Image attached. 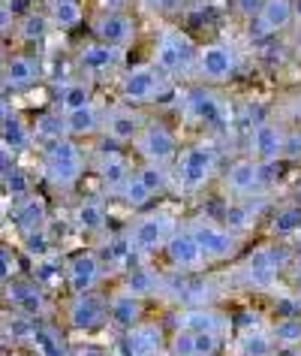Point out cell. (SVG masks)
Masks as SVG:
<instances>
[{
    "mask_svg": "<svg viewBox=\"0 0 301 356\" xmlns=\"http://www.w3.org/2000/svg\"><path fill=\"white\" fill-rule=\"evenodd\" d=\"M42 175L51 188L58 191H73L85 175V154L76 139H55L42 145Z\"/></svg>",
    "mask_w": 301,
    "mask_h": 356,
    "instance_id": "6da1fadb",
    "label": "cell"
},
{
    "mask_svg": "<svg viewBox=\"0 0 301 356\" xmlns=\"http://www.w3.org/2000/svg\"><path fill=\"white\" fill-rule=\"evenodd\" d=\"M172 166H175V178H178V184L184 191H199L217 175L220 151L214 142L199 139V142H193V145L181 148Z\"/></svg>",
    "mask_w": 301,
    "mask_h": 356,
    "instance_id": "7a4b0ae2",
    "label": "cell"
},
{
    "mask_svg": "<svg viewBox=\"0 0 301 356\" xmlns=\"http://www.w3.org/2000/svg\"><path fill=\"white\" fill-rule=\"evenodd\" d=\"M196 42H193L181 28H166L160 37H157L154 46V64L166 79L193 73V64H196Z\"/></svg>",
    "mask_w": 301,
    "mask_h": 356,
    "instance_id": "3957f363",
    "label": "cell"
},
{
    "mask_svg": "<svg viewBox=\"0 0 301 356\" xmlns=\"http://www.w3.org/2000/svg\"><path fill=\"white\" fill-rule=\"evenodd\" d=\"M132 148H136V154L141 157V163H157V166H166V169L175 163V157H178V151H181L178 133L160 118L145 121V127L139 130Z\"/></svg>",
    "mask_w": 301,
    "mask_h": 356,
    "instance_id": "277c9868",
    "label": "cell"
},
{
    "mask_svg": "<svg viewBox=\"0 0 301 356\" xmlns=\"http://www.w3.org/2000/svg\"><path fill=\"white\" fill-rule=\"evenodd\" d=\"M169 88V79H166L154 64H136L130 70H123L118 79V94L123 103L130 106H145L160 100Z\"/></svg>",
    "mask_w": 301,
    "mask_h": 356,
    "instance_id": "5b68a950",
    "label": "cell"
},
{
    "mask_svg": "<svg viewBox=\"0 0 301 356\" xmlns=\"http://www.w3.org/2000/svg\"><path fill=\"white\" fill-rule=\"evenodd\" d=\"M238 73V55L229 42H205L196 49L193 76L202 85H223Z\"/></svg>",
    "mask_w": 301,
    "mask_h": 356,
    "instance_id": "8992f818",
    "label": "cell"
},
{
    "mask_svg": "<svg viewBox=\"0 0 301 356\" xmlns=\"http://www.w3.org/2000/svg\"><path fill=\"white\" fill-rule=\"evenodd\" d=\"M175 227H178V220H175V215H169V211H145L136 224L130 227V245L136 254H157L163 251V245L169 242V236L175 233Z\"/></svg>",
    "mask_w": 301,
    "mask_h": 356,
    "instance_id": "52a82bcc",
    "label": "cell"
},
{
    "mask_svg": "<svg viewBox=\"0 0 301 356\" xmlns=\"http://www.w3.org/2000/svg\"><path fill=\"white\" fill-rule=\"evenodd\" d=\"M187 227L193 229V236H196L199 251L205 257V266L208 263H226L241 251V236L232 233V229H226L223 224H214V220H193Z\"/></svg>",
    "mask_w": 301,
    "mask_h": 356,
    "instance_id": "ba28073f",
    "label": "cell"
},
{
    "mask_svg": "<svg viewBox=\"0 0 301 356\" xmlns=\"http://www.w3.org/2000/svg\"><path fill=\"white\" fill-rule=\"evenodd\" d=\"M64 317L67 326L76 332H96L109 323V296L96 290L69 296V302L64 305Z\"/></svg>",
    "mask_w": 301,
    "mask_h": 356,
    "instance_id": "9c48e42d",
    "label": "cell"
},
{
    "mask_svg": "<svg viewBox=\"0 0 301 356\" xmlns=\"http://www.w3.org/2000/svg\"><path fill=\"white\" fill-rule=\"evenodd\" d=\"M3 296L10 302V308L22 317H31V320H46L51 314V302H49V293L40 281L33 278H12L3 284Z\"/></svg>",
    "mask_w": 301,
    "mask_h": 356,
    "instance_id": "30bf717a",
    "label": "cell"
},
{
    "mask_svg": "<svg viewBox=\"0 0 301 356\" xmlns=\"http://www.w3.org/2000/svg\"><path fill=\"white\" fill-rule=\"evenodd\" d=\"M91 33L94 40L109 42L114 49H127L136 42L139 22L130 10H96L91 19Z\"/></svg>",
    "mask_w": 301,
    "mask_h": 356,
    "instance_id": "8fae6325",
    "label": "cell"
},
{
    "mask_svg": "<svg viewBox=\"0 0 301 356\" xmlns=\"http://www.w3.org/2000/svg\"><path fill=\"white\" fill-rule=\"evenodd\" d=\"M289 263H292V251L286 245H262L247 257L241 272L253 287H268V284L277 278L280 269H289Z\"/></svg>",
    "mask_w": 301,
    "mask_h": 356,
    "instance_id": "7c38bea8",
    "label": "cell"
},
{
    "mask_svg": "<svg viewBox=\"0 0 301 356\" xmlns=\"http://www.w3.org/2000/svg\"><path fill=\"white\" fill-rule=\"evenodd\" d=\"M103 272H105V266H103V260H100V254H96V251H91V248H87V251H76L64 263V278H67L69 296L100 290Z\"/></svg>",
    "mask_w": 301,
    "mask_h": 356,
    "instance_id": "4fadbf2b",
    "label": "cell"
},
{
    "mask_svg": "<svg viewBox=\"0 0 301 356\" xmlns=\"http://www.w3.org/2000/svg\"><path fill=\"white\" fill-rule=\"evenodd\" d=\"M265 188V163H256L253 157H238L223 172V191L232 200L256 197Z\"/></svg>",
    "mask_w": 301,
    "mask_h": 356,
    "instance_id": "5bb4252c",
    "label": "cell"
},
{
    "mask_svg": "<svg viewBox=\"0 0 301 356\" xmlns=\"http://www.w3.org/2000/svg\"><path fill=\"white\" fill-rule=\"evenodd\" d=\"M145 115L139 112V106L118 103L112 109L103 112V133L112 145H132L139 136V130L145 127Z\"/></svg>",
    "mask_w": 301,
    "mask_h": 356,
    "instance_id": "9a60e30c",
    "label": "cell"
},
{
    "mask_svg": "<svg viewBox=\"0 0 301 356\" xmlns=\"http://www.w3.org/2000/svg\"><path fill=\"white\" fill-rule=\"evenodd\" d=\"M163 254L178 275H193V272L205 269V257H202L199 242H196V236H193L190 227H175L169 242L163 245Z\"/></svg>",
    "mask_w": 301,
    "mask_h": 356,
    "instance_id": "2e32d148",
    "label": "cell"
},
{
    "mask_svg": "<svg viewBox=\"0 0 301 356\" xmlns=\"http://www.w3.org/2000/svg\"><path fill=\"white\" fill-rule=\"evenodd\" d=\"M160 350H163V329L160 323H148V320H141L132 329H123L112 347L114 356H154Z\"/></svg>",
    "mask_w": 301,
    "mask_h": 356,
    "instance_id": "e0dca14e",
    "label": "cell"
},
{
    "mask_svg": "<svg viewBox=\"0 0 301 356\" xmlns=\"http://www.w3.org/2000/svg\"><path fill=\"white\" fill-rule=\"evenodd\" d=\"M40 79H42V64L37 55H31V51H12V55H6L0 88L22 94V91H31Z\"/></svg>",
    "mask_w": 301,
    "mask_h": 356,
    "instance_id": "ac0fdd59",
    "label": "cell"
},
{
    "mask_svg": "<svg viewBox=\"0 0 301 356\" xmlns=\"http://www.w3.org/2000/svg\"><path fill=\"white\" fill-rule=\"evenodd\" d=\"M121 60H123V49H114V46H109V42H100V40L85 42L76 55V64H78V70H82L85 79L109 76L121 67Z\"/></svg>",
    "mask_w": 301,
    "mask_h": 356,
    "instance_id": "d6986e66",
    "label": "cell"
},
{
    "mask_svg": "<svg viewBox=\"0 0 301 356\" xmlns=\"http://www.w3.org/2000/svg\"><path fill=\"white\" fill-rule=\"evenodd\" d=\"M292 0H262L256 15L250 19V40H265L274 37V33H283L292 28Z\"/></svg>",
    "mask_w": 301,
    "mask_h": 356,
    "instance_id": "ffe728a7",
    "label": "cell"
},
{
    "mask_svg": "<svg viewBox=\"0 0 301 356\" xmlns=\"http://www.w3.org/2000/svg\"><path fill=\"white\" fill-rule=\"evenodd\" d=\"M283 139H286V127L277 121H256L250 130V157L256 163H277L283 154Z\"/></svg>",
    "mask_w": 301,
    "mask_h": 356,
    "instance_id": "44dd1931",
    "label": "cell"
},
{
    "mask_svg": "<svg viewBox=\"0 0 301 356\" xmlns=\"http://www.w3.org/2000/svg\"><path fill=\"white\" fill-rule=\"evenodd\" d=\"M12 218H15V227H19L22 238L42 233V229H49V202L40 193H31V197L12 202Z\"/></svg>",
    "mask_w": 301,
    "mask_h": 356,
    "instance_id": "7402d4cb",
    "label": "cell"
},
{
    "mask_svg": "<svg viewBox=\"0 0 301 356\" xmlns=\"http://www.w3.org/2000/svg\"><path fill=\"white\" fill-rule=\"evenodd\" d=\"M145 317V299L132 296L130 290H118V293H109V323L118 326L121 332L123 329H132L136 323H141Z\"/></svg>",
    "mask_w": 301,
    "mask_h": 356,
    "instance_id": "603a6c76",
    "label": "cell"
},
{
    "mask_svg": "<svg viewBox=\"0 0 301 356\" xmlns=\"http://www.w3.org/2000/svg\"><path fill=\"white\" fill-rule=\"evenodd\" d=\"M184 112L196 124H220V118H223V106L208 88H190L184 97Z\"/></svg>",
    "mask_w": 301,
    "mask_h": 356,
    "instance_id": "cb8c5ba5",
    "label": "cell"
},
{
    "mask_svg": "<svg viewBox=\"0 0 301 356\" xmlns=\"http://www.w3.org/2000/svg\"><path fill=\"white\" fill-rule=\"evenodd\" d=\"M64 127H67V136L69 139H87V136H96L103 130V109L96 103H87L76 112H67L64 115Z\"/></svg>",
    "mask_w": 301,
    "mask_h": 356,
    "instance_id": "d4e9b609",
    "label": "cell"
},
{
    "mask_svg": "<svg viewBox=\"0 0 301 356\" xmlns=\"http://www.w3.org/2000/svg\"><path fill=\"white\" fill-rule=\"evenodd\" d=\"M94 172H96V178L103 181V188L109 191V193H114V191H118L121 184H123V178H127V175L132 172V163L121 154L118 148H112L109 154H103L100 160H96Z\"/></svg>",
    "mask_w": 301,
    "mask_h": 356,
    "instance_id": "484cf974",
    "label": "cell"
},
{
    "mask_svg": "<svg viewBox=\"0 0 301 356\" xmlns=\"http://www.w3.org/2000/svg\"><path fill=\"white\" fill-rule=\"evenodd\" d=\"M105 224H109V209H105L103 197H85L76 206V227L85 236H100Z\"/></svg>",
    "mask_w": 301,
    "mask_h": 356,
    "instance_id": "4316f807",
    "label": "cell"
},
{
    "mask_svg": "<svg viewBox=\"0 0 301 356\" xmlns=\"http://www.w3.org/2000/svg\"><path fill=\"white\" fill-rule=\"evenodd\" d=\"M49 28L55 31H76L85 24V6L82 0H51L49 10H46Z\"/></svg>",
    "mask_w": 301,
    "mask_h": 356,
    "instance_id": "83f0119b",
    "label": "cell"
},
{
    "mask_svg": "<svg viewBox=\"0 0 301 356\" xmlns=\"http://www.w3.org/2000/svg\"><path fill=\"white\" fill-rule=\"evenodd\" d=\"M55 103H58V112L67 115V112H76L82 109V106L94 103V85L91 79H69V82H64L58 88L55 94Z\"/></svg>",
    "mask_w": 301,
    "mask_h": 356,
    "instance_id": "f1b7e54d",
    "label": "cell"
},
{
    "mask_svg": "<svg viewBox=\"0 0 301 356\" xmlns=\"http://www.w3.org/2000/svg\"><path fill=\"white\" fill-rule=\"evenodd\" d=\"M262 211V202H253V197L247 200H229V206L223 211V227L241 236V229L256 227V218Z\"/></svg>",
    "mask_w": 301,
    "mask_h": 356,
    "instance_id": "f546056e",
    "label": "cell"
},
{
    "mask_svg": "<svg viewBox=\"0 0 301 356\" xmlns=\"http://www.w3.org/2000/svg\"><path fill=\"white\" fill-rule=\"evenodd\" d=\"M178 326L190 332H220L223 335V314L208 305H193L184 314H178Z\"/></svg>",
    "mask_w": 301,
    "mask_h": 356,
    "instance_id": "4dcf8cb0",
    "label": "cell"
},
{
    "mask_svg": "<svg viewBox=\"0 0 301 356\" xmlns=\"http://www.w3.org/2000/svg\"><path fill=\"white\" fill-rule=\"evenodd\" d=\"M0 145H6L12 154H22V151L33 148V130L28 121H22L19 115H10L3 124H0Z\"/></svg>",
    "mask_w": 301,
    "mask_h": 356,
    "instance_id": "1f68e13d",
    "label": "cell"
},
{
    "mask_svg": "<svg viewBox=\"0 0 301 356\" xmlns=\"http://www.w3.org/2000/svg\"><path fill=\"white\" fill-rule=\"evenodd\" d=\"M123 290H130L139 299H148L163 290V278L150 266H132V269H127V278H123Z\"/></svg>",
    "mask_w": 301,
    "mask_h": 356,
    "instance_id": "d6a6232c",
    "label": "cell"
},
{
    "mask_svg": "<svg viewBox=\"0 0 301 356\" xmlns=\"http://www.w3.org/2000/svg\"><path fill=\"white\" fill-rule=\"evenodd\" d=\"M114 197H118L130 211H141V209H148L150 202H154V193L145 188V181L136 175V169H132V172L123 178V184L114 191Z\"/></svg>",
    "mask_w": 301,
    "mask_h": 356,
    "instance_id": "836d02e7",
    "label": "cell"
},
{
    "mask_svg": "<svg viewBox=\"0 0 301 356\" xmlns=\"http://www.w3.org/2000/svg\"><path fill=\"white\" fill-rule=\"evenodd\" d=\"M49 33V19L46 13H24L19 15V22H15V40L24 42V46H37V42H42V37Z\"/></svg>",
    "mask_w": 301,
    "mask_h": 356,
    "instance_id": "e575fe53",
    "label": "cell"
},
{
    "mask_svg": "<svg viewBox=\"0 0 301 356\" xmlns=\"http://www.w3.org/2000/svg\"><path fill=\"white\" fill-rule=\"evenodd\" d=\"M274 350H295L301 347V314L298 317H277L271 326Z\"/></svg>",
    "mask_w": 301,
    "mask_h": 356,
    "instance_id": "d590c367",
    "label": "cell"
},
{
    "mask_svg": "<svg viewBox=\"0 0 301 356\" xmlns=\"http://www.w3.org/2000/svg\"><path fill=\"white\" fill-rule=\"evenodd\" d=\"M31 130H33V145H49V142H55V139H64L67 136V127H64V115H60L58 109L55 112H42L37 115V121L31 124Z\"/></svg>",
    "mask_w": 301,
    "mask_h": 356,
    "instance_id": "8d00e7d4",
    "label": "cell"
},
{
    "mask_svg": "<svg viewBox=\"0 0 301 356\" xmlns=\"http://www.w3.org/2000/svg\"><path fill=\"white\" fill-rule=\"evenodd\" d=\"M0 184H3L6 197H10L12 202H19V200H24V197H31V193H33V178H31L28 169H22L19 163H15L10 172L0 178Z\"/></svg>",
    "mask_w": 301,
    "mask_h": 356,
    "instance_id": "74e56055",
    "label": "cell"
},
{
    "mask_svg": "<svg viewBox=\"0 0 301 356\" xmlns=\"http://www.w3.org/2000/svg\"><path fill=\"white\" fill-rule=\"evenodd\" d=\"M33 344H37V350L42 356H67L69 350L64 347V341H60V332L51 323H37V329H33Z\"/></svg>",
    "mask_w": 301,
    "mask_h": 356,
    "instance_id": "f35d334b",
    "label": "cell"
},
{
    "mask_svg": "<svg viewBox=\"0 0 301 356\" xmlns=\"http://www.w3.org/2000/svg\"><path fill=\"white\" fill-rule=\"evenodd\" d=\"M268 229H271V236H277V238L298 233V229H301V206H295V202H292V206L277 209V211L271 215Z\"/></svg>",
    "mask_w": 301,
    "mask_h": 356,
    "instance_id": "ab89813d",
    "label": "cell"
},
{
    "mask_svg": "<svg viewBox=\"0 0 301 356\" xmlns=\"http://www.w3.org/2000/svg\"><path fill=\"white\" fill-rule=\"evenodd\" d=\"M132 169H136V175L145 181V188L154 193V197H160V193L169 191V169H166V166L141 163V166H132Z\"/></svg>",
    "mask_w": 301,
    "mask_h": 356,
    "instance_id": "60d3db41",
    "label": "cell"
},
{
    "mask_svg": "<svg viewBox=\"0 0 301 356\" xmlns=\"http://www.w3.org/2000/svg\"><path fill=\"white\" fill-rule=\"evenodd\" d=\"M241 353L244 356H274V341L268 332H247L241 335Z\"/></svg>",
    "mask_w": 301,
    "mask_h": 356,
    "instance_id": "b9f144b4",
    "label": "cell"
},
{
    "mask_svg": "<svg viewBox=\"0 0 301 356\" xmlns=\"http://www.w3.org/2000/svg\"><path fill=\"white\" fill-rule=\"evenodd\" d=\"M223 335L220 332H193V356H217Z\"/></svg>",
    "mask_w": 301,
    "mask_h": 356,
    "instance_id": "7bdbcfd3",
    "label": "cell"
},
{
    "mask_svg": "<svg viewBox=\"0 0 301 356\" xmlns=\"http://www.w3.org/2000/svg\"><path fill=\"white\" fill-rule=\"evenodd\" d=\"M22 266H19V254L12 251L10 245H0V287H3L6 281H12V278H19V272Z\"/></svg>",
    "mask_w": 301,
    "mask_h": 356,
    "instance_id": "ee69618b",
    "label": "cell"
},
{
    "mask_svg": "<svg viewBox=\"0 0 301 356\" xmlns=\"http://www.w3.org/2000/svg\"><path fill=\"white\" fill-rule=\"evenodd\" d=\"M169 356H193V332L190 329H175L169 338Z\"/></svg>",
    "mask_w": 301,
    "mask_h": 356,
    "instance_id": "f6af8a7d",
    "label": "cell"
},
{
    "mask_svg": "<svg viewBox=\"0 0 301 356\" xmlns=\"http://www.w3.org/2000/svg\"><path fill=\"white\" fill-rule=\"evenodd\" d=\"M132 254H136V251H132V245H130L127 236L112 238V245H109V266H123Z\"/></svg>",
    "mask_w": 301,
    "mask_h": 356,
    "instance_id": "bcb514c9",
    "label": "cell"
},
{
    "mask_svg": "<svg viewBox=\"0 0 301 356\" xmlns=\"http://www.w3.org/2000/svg\"><path fill=\"white\" fill-rule=\"evenodd\" d=\"M24 248H28V254L37 257V260H40V257H49V251H51V248H49V233L42 229V233L24 236Z\"/></svg>",
    "mask_w": 301,
    "mask_h": 356,
    "instance_id": "7dc6e473",
    "label": "cell"
},
{
    "mask_svg": "<svg viewBox=\"0 0 301 356\" xmlns=\"http://www.w3.org/2000/svg\"><path fill=\"white\" fill-rule=\"evenodd\" d=\"M280 160H301V130H286Z\"/></svg>",
    "mask_w": 301,
    "mask_h": 356,
    "instance_id": "c3c4849f",
    "label": "cell"
},
{
    "mask_svg": "<svg viewBox=\"0 0 301 356\" xmlns=\"http://www.w3.org/2000/svg\"><path fill=\"white\" fill-rule=\"evenodd\" d=\"M274 314L277 317H298L301 302L295 296H277V302H274Z\"/></svg>",
    "mask_w": 301,
    "mask_h": 356,
    "instance_id": "681fc988",
    "label": "cell"
},
{
    "mask_svg": "<svg viewBox=\"0 0 301 356\" xmlns=\"http://www.w3.org/2000/svg\"><path fill=\"white\" fill-rule=\"evenodd\" d=\"M15 22H19V15H15L12 3L10 6H0V37H6V33H15Z\"/></svg>",
    "mask_w": 301,
    "mask_h": 356,
    "instance_id": "f907efd6",
    "label": "cell"
},
{
    "mask_svg": "<svg viewBox=\"0 0 301 356\" xmlns=\"http://www.w3.org/2000/svg\"><path fill=\"white\" fill-rule=\"evenodd\" d=\"M259 3L262 0H235V10L244 15V19H253L256 10H259Z\"/></svg>",
    "mask_w": 301,
    "mask_h": 356,
    "instance_id": "816d5d0a",
    "label": "cell"
},
{
    "mask_svg": "<svg viewBox=\"0 0 301 356\" xmlns=\"http://www.w3.org/2000/svg\"><path fill=\"white\" fill-rule=\"evenodd\" d=\"M15 166V154L6 145H0V178H3L6 172H10V169Z\"/></svg>",
    "mask_w": 301,
    "mask_h": 356,
    "instance_id": "f5cc1de1",
    "label": "cell"
},
{
    "mask_svg": "<svg viewBox=\"0 0 301 356\" xmlns=\"http://www.w3.org/2000/svg\"><path fill=\"white\" fill-rule=\"evenodd\" d=\"M67 356H109L103 350V347H96V344H82V347H73Z\"/></svg>",
    "mask_w": 301,
    "mask_h": 356,
    "instance_id": "db71d44e",
    "label": "cell"
},
{
    "mask_svg": "<svg viewBox=\"0 0 301 356\" xmlns=\"http://www.w3.org/2000/svg\"><path fill=\"white\" fill-rule=\"evenodd\" d=\"M130 0H96V6L100 10H127Z\"/></svg>",
    "mask_w": 301,
    "mask_h": 356,
    "instance_id": "11a10c76",
    "label": "cell"
},
{
    "mask_svg": "<svg viewBox=\"0 0 301 356\" xmlns=\"http://www.w3.org/2000/svg\"><path fill=\"white\" fill-rule=\"evenodd\" d=\"M10 115H12V106H10V103H6V100H3V97H0V124H3L6 118H10Z\"/></svg>",
    "mask_w": 301,
    "mask_h": 356,
    "instance_id": "9f6ffc18",
    "label": "cell"
},
{
    "mask_svg": "<svg viewBox=\"0 0 301 356\" xmlns=\"http://www.w3.org/2000/svg\"><path fill=\"white\" fill-rule=\"evenodd\" d=\"M292 22L301 28V0H292Z\"/></svg>",
    "mask_w": 301,
    "mask_h": 356,
    "instance_id": "6f0895ef",
    "label": "cell"
},
{
    "mask_svg": "<svg viewBox=\"0 0 301 356\" xmlns=\"http://www.w3.org/2000/svg\"><path fill=\"white\" fill-rule=\"evenodd\" d=\"M292 197H295V206H301V178H298V184H295V191H292Z\"/></svg>",
    "mask_w": 301,
    "mask_h": 356,
    "instance_id": "680465c9",
    "label": "cell"
},
{
    "mask_svg": "<svg viewBox=\"0 0 301 356\" xmlns=\"http://www.w3.org/2000/svg\"><path fill=\"white\" fill-rule=\"evenodd\" d=\"M3 64H6V55H3V49H0V76H3Z\"/></svg>",
    "mask_w": 301,
    "mask_h": 356,
    "instance_id": "91938a15",
    "label": "cell"
},
{
    "mask_svg": "<svg viewBox=\"0 0 301 356\" xmlns=\"http://www.w3.org/2000/svg\"><path fill=\"white\" fill-rule=\"evenodd\" d=\"M295 284H298V287H301V263L295 266Z\"/></svg>",
    "mask_w": 301,
    "mask_h": 356,
    "instance_id": "94428289",
    "label": "cell"
},
{
    "mask_svg": "<svg viewBox=\"0 0 301 356\" xmlns=\"http://www.w3.org/2000/svg\"><path fill=\"white\" fill-rule=\"evenodd\" d=\"M295 118H301V94H298V100H295Z\"/></svg>",
    "mask_w": 301,
    "mask_h": 356,
    "instance_id": "6125c7cd",
    "label": "cell"
},
{
    "mask_svg": "<svg viewBox=\"0 0 301 356\" xmlns=\"http://www.w3.org/2000/svg\"><path fill=\"white\" fill-rule=\"evenodd\" d=\"M295 51H298V58H301V31H298V40H295Z\"/></svg>",
    "mask_w": 301,
    "mask_h": 356,
    "instance_id": "be15d7a7",
    "label": "cell"
},
{
    "mask_svg": "<svg viewBox=\"0 0 301 356\" xmlns=\"http://www.w3.org/2000/svg\"><path fill=\"white\" fill-rule=\"evenodd\" d=\"M289 356H301V347H295V350H292Z\"/></svg>",
    "mask_w": 301,
    "mask_h": 356,
    "instance_id": "e7e4bbea",
    "label": "cell"
},
{
    "mask_svg": "<svg viewBox=\"0 0 301 356\" xmlns=\"http://www.w3.org/2000/svg\"><path fill=\"white\" fill-rule=\"evenodd\" d=\"M12 3V0H0V6H10Z\"/></svg>",
    "mask_w": 301,
    "mask_h": 356,
    "instance_id": "03108f58",
    "label": "cell"
},
{
    "mask_svg": "<svg viewBox=\"0 0 301 356\" xmlns=\"http://www.w3.org/2000/svg\"><path fill=\"white\" fill-rule=\"evenodd\" d=\"M154 356H169V353H163V350H160V353H154Z\"/></svg>",
    "mask_w": 301,
    "mask_h": 356,
    "instance_id": "003e7915",
    "label": "cell"
}]
</instances>
